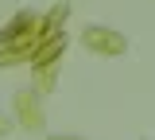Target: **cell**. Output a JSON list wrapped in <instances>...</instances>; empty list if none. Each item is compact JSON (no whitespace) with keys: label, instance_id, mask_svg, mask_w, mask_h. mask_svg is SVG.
I'll return each mask as SVG.
<instances>
[{"label":"cell","instance_id":"obj_1","mask_svg":"<svg viewBox=\"0 0 155 140\" xmlns=\"http://www.w3.org/2000/svg\"><path fill=\"white\" fill-rule=\"evenodd\" d=\"M85 43H89V47H97V51H105V55H116V51H124V39L109 35L105 27H89V31H85Z\"/></svg>","mask_w":155,"mask_h":140}]
</instances>
